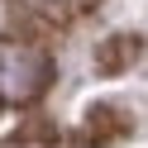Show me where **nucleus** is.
<instances>
[{
  "label": "nucleus",
  "mask_w": 148,
  "mask_h": 148,
  "mask_svg": "<svg viewBox=\"0 0 148 148\" xmlns=\"http://www.w3.org/2000/svg\"><path fill=\"white\" fill-rule=\"evenodd\" d=\"M53 62L34 38H0V105H29L48 91Z\"/></svg>",
  "instance_id": "f257e3e1"
},
{
  "label": "nucleus",
  "mask_w": 148,
  "mask_h": 148,
  "mask_svg": "<svg viewBox=\"0 0 148 148\" xmlns=\"http://www.w3.org/2000/svg\"><path fill=\"white\" fill-rule=\"evenodd\" d=\"M124 134H129V115L119 105H91V115L81 119V143H86V148L119 143Z\"/></svg>",
  "instance_id": "f03ea898"
},
{
  "label": "nucleus",
  "mask_w": 148,
  "mask_h": 148,
  "mask_svg": "<svg viewBox=\"0 0 148 148\" xmlns=\"http://www.w3.org/2000/svg\"><path fill=\"white\" fill-rule=\"evenodd\" d=\"M138 53H143V43H138L134 34H115V38L96 43V72H105V77L129 72V67L138 62Z\"/></svg>",
  "instance_id": "7ed1b4c3"
},
{
  "label": "nucleus",
  "mask_w": 148,
  "mask_h": 148,
  "mask_svg": "<svg viewBox=\"0 0 148 148\" xmlns=\"http://www.w3.org/2000/svg\"><path fill=\"white\" fill-rule=\"evenodd\" d=\"M14 29H24L34 43H38V38H48V34L58 29V19H48L43 10H34L29 0H19V5H14Z\"/></svg>",
  "instance_id": "20e7f679"
}]
</instances>
